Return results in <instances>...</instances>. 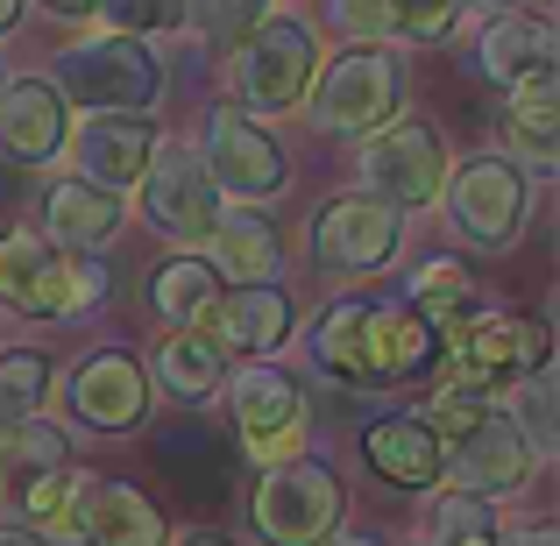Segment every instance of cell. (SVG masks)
Segmentation results:
<instances>
[{
    "label": "cell",
    "instance_id": "cell-38",
    "mask_svg": "<svg viewBox=\"0 0 560 546\" xmlns=\"http://www.w3.org/2000/svg\"><path fill=\"white\" fill-rule=\"evenodd\" d=\"M43 14H50V22H85V14H93V0H36Z\"/></svg>",
    "mask_w": 560,
    "mask_h": 546
},
{
    "label": "cell",
    "instance_id": "cell-23",
    "mask_svg": "<svg viewBox=\"0 0 560 546\" xmlns=\"http://www.w3.org/2000/svg\"><path fill=\"white\" fill-rule=\"evenodd\" d=\"M362 462L370 476L397 483V490H433L440 483V433L419 419V411H390L362 433Z\"/></svg>",
    "mask_w": 560,
    "mask_h": 546
},
{
    "label": "cell",
    "instance_id": "cell-44",
    "mask_svg": "<svg viewBox=\"0 0 560 546\" xmlns=\"http://www.w3.org/2000/svg\"><path fill=\"white\" fill-rule=\"evenodd\" d=\"M525 8H539V14H547V0H525Z\"/></svg>",
    "mask_w": 560,
    "mask_h": 546
},
{
    "label": "cell",
    "instance_id": "cell-10",
    "mask_svg": "<svg viewBox=\"0 0 560 546\" xmlns=\"http://www.w3.org/2000/svg\"><path fill=\"white\" fill-rule=\"evenodd\" d=\"M362 191L383 206H397V213H411V206H440V185H447V142H440V128L425 121H383L370 142H362Z\"/></svg>",
    "mask_w": 560,
    "mask_h": 546
},
{
    "label": "cell",
    "instance_id": "cell-1",
    "mask_svg": "<svg viewBox=\"0 0 560 546\" xmlns=\"http://www.w3.org/2000/svg\"><path fill=\"white\" fill-rule=\"evenodd\" d=\"M164 57L142 36H79L65 57H57V100L85 114H150L164 100Z\"/></svg>",
    "mask_w": 560,
    "mask_h": 546
},
{
    "label": "cell",
    "instance_id": "cell-34",
    "mask_svg": "<svg viewBox=\"0 0 560 546\" xmlns=\"http://www.w3.org/2000/svg\"><path fill=\"white\" fill-rule=\"evenodd\" d=\"M511 426H518V440L533 448V462H547L560 454V411H553V376L547 369H533V376H518V391H511Z\"/></svg>",
    "mask_w": 560,
    "mask_h": 546
},
{
    "label": "cell",
    "instance_id": "cell-35",
    "mask_svg": "<svg viewBox=\"0 0 560 546\" xmlns=\"http://www.w3.org/2000/svg\"><path fill=\"white\" fill-rule=\"evenodd\" d=\"M93 14L114 36H171V28H185V0H93Z\"/></svg>",
    "mask_w": 560,
    "mask_h": 546
},
{
    "label": "cell",
    "instance_id": "cell-21",
    "mask_svg": "<svg viewBox=\"0 0 560 546\" xmlns=\"http://www.w3.org/2000/svg\"><path fill=\"white\" fill-rule=\"evenodd\" d=\"M71 468V433L50 419H22L0 433V511L8 519H22L28 490H43L50 476H65Z\"/></svg>",
    "mask_w": 560,
    "mask_h": 546
},
{
    "label": "cell",
    "instance_id": "cell-6",
    "mask_svg": "<svg viewBox=\"0 0 560 546\" xmlns=\"http://www.w3.org/2000/svg\"><path fill=\"white\" fill-rule=\"evenodd\" d=\"M440 199H447V228L468 248H511L525 234V220H533V178L511 156H468V164H454Z\"/></svg>",
    "mask_w": 560,
    "mask_h": 546
},
{
    "label": "cell",
    "instance_id": "cell-14",
    "mask_svg": "<svg viewBox=\"0 0 560 546\" xmlns=\"http://www.w3.org/2000/svg\"><path fill=\"white\" fill-rule=\"evenodd\" d=\"M65 533H79L85 546H164V539H171V519L136 490V483L71 476Z\"/></svg>",
    "mask_w": 560,
    "mask_h": 546
},
{
    "label": "cell",
    "instance_id": "cell-37",
    "mask_svg": "<svg viewBox=\"0 0 560 546\" xmlns=\"http://www.w3.org/2000/svg\"><path fill=\"white\" fill-rule=\"evenodd\" d=\"M462 28V0H405L397 8V36L405 43H447Z\"/></svg>",
    "mask_w": 560,
    "mask_h": 546
},
{
    "label": "cell",
    "instance_id": "cell-39",
    "mask_svg": "<svg viewBox=\"0 0 560 546\" xmlns=\"http://www.w3.org/2000/svg\"><path fill=\"white\" fill-rule=\"evenodd\" d=\"M497 546H560V539L547 533V525H525V533H504Z\"/></svg>",
    "mask_w": 560,
    "mask_h": 546
},
{
    "label": "cell",
    "instance_id": "cell-8",
    "mask_svg": "<svg viewBox=\"0 0 560 546\" xmlns=\"http://www.w3.org/2000/svg\"><path fill=\"white\" fill-rule=\"evenodd\" d=\"M305 248H313V270L327 277H383L405 248V213L370 199V191H348V199H327L313 213Z\"/></svg>",
    "mask_w": 560,
    "mask_h": 546
},
{
    "label": "cell",
    "instance_id": "cell-22",
    "mask_svg": "<svg viewBox=\"0 0 560 546\" xmlns=\"http://www.w3.org/2000/svg\"><path fill=\"white\" fill-rule=\"evenodd\" d=\"M206 327L220 334L213 348L277 356V348L291 341V299H284V284H234V291H220V305L206 313Z\"/></svg>",
    "mask_w": 560,
    "mask_h": 546
},
{
    "label": "cell",
    "instance_id": "cell-7",
    "mask_svg": "<svg viewBox=\"0 0 560 546\" xmlns=\"http://www.w3.org/2000/svg\"><path fill=\"white\" fill-rule=\"evenodd\" d=\"M191 156L206 164V178L220 185V199H277V191L291 185V156L284 142L270 136V121H248L242 107H213L199 121V142H191Z\"/></svg>",
    "mask_w": 560,
    "mask_h": 546
},
{
    "label": "cell",
    "instance_id": "cell-32",
    "mask_svg": "<svg viewBox=\"0 0 560 546\" xmlns=\"http://www.w3.org/2000/svg\"><path fill=\"white\" fill-rule=\"evenodd\" d=\"M270 14V0H185V28L206 43L213 57L242 50L248 36H256V22Z\"/></svg>",
    "mask_w": 560,
    "mask_h": 546
},
{
    "label": "cell",
    "instance_id": "cell-15",
    "mask_svg": "<svg viewBox=\"0 0 560 546\" xmlns=\"http://www.w3.org/2000/svg\"><path fill=\"white\" fill-rule=\"evenodd\" d=\"M65 150H71V178L100 191H136L156 150V121H142V114H85L79 136H65Z\"/></svg>",
    "mask_w": 560,
    "mask_h": 546
},
{
    "label": "cell",
    "instance_id": "cell-20",
    "mask_svg": "<svg viewBox=\"0 0 560 546\" xmlns=\"http://www.w3.org/2000/svg\"><path fill=\"white\" fill-rule=\"evenodd\" d=\"M43 228L65 256H107V242L121 234V191H100L85 178H57L43 191Z\"/></svg>",
    "mask_w": 560,
    "mask_h": 546
},
{
    "label": "cell",
    "instance_id": "cell-11",
    "mask_svg": "<svg viewBox=\"0 0 560 546\" xmlns=\"http://www.w3.org/2000/svg\"><path fill=\"white\" fill-rule=\"evenodd\" d=\"M142 213H150V228L164 234V242H178V248H199L206 234L220 228V185L206 178V164L191 156V142H171V136H156V150H150V171H142Z\"/></svg>",
    "mask_w": 560,
    "mask_h": 546
},
{
    "label": "cell",
    "instance_id": "cell-24",
    "mask_svg": "<svg viewBox=\"0 0 560 546\" xmlns=\"http://www.w3.org/2000/svg\"><path fill=\"white\" fill-rule=\"evenodd\" d=\"M553 57H560V43H553V22L539 8H497L476 36V71L497 85L525 79V71L553 65Z\"/></svg>",
    "mask_w": 560,
    "mask_h": 546
},
{
    "label": "cell",
    "instance_id": "cell-12",
    "mask_svg": "<svg viewBox=\"0 0 560 546\" xmlns=\"http://www.w3.org/2000/svg\"><path fill=\"white\" fill-rule=\"evenodd\" d=\"M228 419L242 433L248 462H284L305 440V391L277 362H248L228 376Z\"/></svg>",
    "mask_w": 560,
    "mask_h": 546
},
{
    "label": "cell",
    "instance_id": "cell-17",
    "mask_svg": "<svg viewBox=\"0 0 560 546\" xmlns=\"http://www.w3.org/2000/svg\"><path fill=\"white\" fill-rule=\"evenodd\" d=\"M504 156L525 178H547L553 171V156H560V79H553V65H539V71L504 85Z\"/></svg>",
    "mask_w": 560,
    "mask_h": 546
},
{
    "label": "cell",
    "instance_id": "cell-9",
    "mask_svg": "<svg viewBox=\"0 0 560 546\" xmlns=\"http://www.w3.org/2000/svg\"><path fill=\"white\" fill-rule=\"evenodd\" d=\"M533 369H547V327L539 320H482V327L447 334V376H440V391L490 405L504 383L533 376Z\"/></svg>",
    "mask_w": 560,
    "mask_h": 546
},
{
    "label": "cell",
    "instance_id": "cell-26",
    "mask_svg": "<svg viewBox=\"0 0 560 546\" xmlns=\"http://www.w3.org/2000/svg\"><path fill=\"white\" fill-rule=\"evenodd\" d=\"M206 242H213V270L228 284H277V270H284V242L262 213H220Z\"/></svg>",
    "mask_w": 560,
    "mask_h": 546
},
{
    "label": "cell",
    "instance_id": "cell-31",
    "mask_svg": "<svg viewBox=\"0 0 560 546\" xmlns=\"http://www.w3.org/2000/svg\"><path fill=\"white\" fill-rule=\"evenodd\" d=\"M504 525H497L490 497H468V490H440L425 504V546H497Z\"/></svg>",
    "mask_w": 560,
    "mask_h": 546
},
{
    "label": "cell",
    "instance_id": "cell-19",
    "mask_svg": "<svg viewBox=\"0 0 560 546\" xmlns=\"http://www.w3.org/2000/svg\"><path fill=\"white\" fill-rule=\"evenodd\" d=\"M71 121H65V100H57L50 79H22V85H0V156L8 164H50L65 150Z\"/></svg>",
    "mask_w": 560,
    "mask_h": 546
},
{
    "label": "cell",
    "instance_id": "cell-36",
    "mask_svg": "<svg viewBox=\"0 0 560 546\" xmlns=\"http://www.w3.org/2000/svg\"><path fill=\"white\" fill-rule=\"evenodd\" d=\"M397 8H405V0H327V22L341 28L348 43H390Z\"/></svg>",
    "mask_w": 560,
    "mask_h": 546
},
{
    "label": "cell",
    "instance_id": "cell-16",
    "mask_svg": "<svg viewBox=\"0 0 560 546\" xmlns=\"http://www.w3.org/2000/svg\"><path fill=\"white\" fill-rule=\"evenodd\" d=\"M65 405H71V419H79V426L128 433V426L150 419V376H142L136 356H121V348H100V356H85L79 369H71Z\"/></svg>",
    "mask_w": 560,
    "mask_h": 546
},
{
    "label": "cell",
    "instance_id": "cell-43",
    "mask_svg": "<svg viewBox=\"0 0 560 546\" xmlns=\"http://www.w3.org/2000/svg\"><path fill=\"white\" fill-rule=\"evenodd\" d=\"M327 546H376V539H341V533H334V539H327Z\"/></svg>",
    "mask_w": 560,
    "mask_h": 546
},
{
    "label": "cell",
    "instance_id": "cell-41",
    "mask_svg": "<svg viewBox=\"0 0 560 546\" xmlns=\"http://www.w3.org/2000/svg\"><path fill=\"white\" fill-rule=\"evenodd\" d=\"M22 8H28V0H0V36H8V28L22 22Z\"/></svg>",
    "mask_w": 560,
    "mask_h": 546
},
{
    "label": "cell",
    "instance_id": "cell-40",
    "mask_svg": "<svg viewBox=\"0 0 560 546\" xmlns=\"http://www.w3.org/2000/svg\"><path fill=\"white\" fill-rule=\"evenodd\" d=\"M0 546H50V533H28V525H0Z\"/></svg>",
    "mask_w": 560,
    "mask_h": 546
},
{
    "label": "cell",
    "instance_id": "cell-45",
    "mask_svg": "<svg viewBox=\"0 0 560 546\" xmlns=\"http://www.w3.org/2000/svg\"><path fill=\"white\" fill-rule=\"evenodd\" d=\"M0 85H8V79H0Z\"/></svg>",
    "mask_w": 560,
    "mask_h": 546
},
{
    "label": "cell",
    "instance_id": "cell-4",
    "mask_svg": "<svg viewBox=\"0 0 560 546\" xmlns=\"http://www.w3.org/2000/svg\"><path fill=\"white\" fill-rule=\"evenodd\" d=\"M228 85L242 100L248 121H277V114H299L305 93L319 79V36L299 22V14H262L256 36L242 50H228Z\"/></svg>",
    "mask_w": 560,
    "mask_h": 546
},
{
    "label": "cell",
    "instance_id": "cell-3",
    "mask_svg": "<svg viewBox=\"0 0 560 546\" xmlns=\"http://www.w3.org/2000/svg\"><path fill=\"white\" fill-rule=\"evenodd\" d=\"M348 519V490L327 462L313 454H284V462H262L256 490H248V525L270 546H327Z\"/></svg>",
    "mask_w": 560,
    "mask_h": 546
},
{
    "label": "cell",
    "instance_id": "cell-25",
    "mask_svg": "<svg viewBox=\"0 0 560 546\" xmlns=\"http://www.w3.org/2000/svg\"><path fill=\"white\" fill-rule=\"evenodd\" d=\"M156 462L171 468V483H178L185 504H213V497H228V448H220V433H206L199 419L156 433Z\"/></svg>",
    "mask_w": 560,
    "mask_h": 546
},
{
    "label": "cell",
    "instance_id": "cell-28",
    "mask_svg": "<svg viewBox=\"0 0 560 546\" xmlns=\"http://www.w3.org/2000/svg\"><path fill=\"white\" fill-rule=\"evenodd\" d=\"M433 356V327L411 313L405 299H376L370 305V383H405L411 369Z\"/></svg>",
    "mask_w": 560,
    "mask_h": 546
},
{
    "label": "cell",
    "instance_id": "cell-27",
    "mask_svg": "<svg viewBox=\"0 0 560 546\" xmlns=\"http://www.w3.org/2000/svg\"><path fill=\"white\" fill-rule=\"evenodd\" d=\"M220 305V270L206 256H171V263H156L150 270V313L164 320V327H178V334H191V327H206V313Z\"/></svg>",
    "mask_w": 560,
    "mask_h": 546
},
{
    "label": "cell",
    "instance_id": "cell-42",
    "mask_svg": "<svg viewBox=\"0 0 560 546\" xmlns=\"http://www.w3.org/2000/svg\"><path fill=\"white\" fill-rule=\"evenodd\" d=\"M185 546H234V539H213V533H199V539H185Z\"/></svg>",
    "mask_w": 560,
    "mask_h": 546
},
{
    "label": "cell",
    "instance_id": "cell-5",
    "mask_svg": "<svg viewBox=\"0 0 560 546\" xmlns=\"http://www.w3.org/2000/svg\"><path fill=\"white\" fill-rule=\"evenodd\" d=\"M107 291V277L93 270V256H65L43 228H8L0 234V305H14L22 320H65Z\"/></svg>",
    "mask_w": 560,
    "mask_h": 546
},
{
    "label": "cell",
    "instance_id": "cell-2",
    "mask_svg": "<svg viewBox=\"0 0 560 546\" xmlns=\"http://www.w3.org/2000/svg\"><path fill=\"white\" fill-rule=\"evenodd\" d=\"M405 93H411L405 57H397L390 43H355V50H341L334 65H319L305 107H313L319 136H376L383 121L405 114Z\"/></svg>",
    "mask_w": 560,
    "mask_h": 546
},
{
    "label": "cell",
    "instance_id": "cell-18",
    "mask_svg": "<svg viewBox=\"0 0 560 546\" xmlns=\"http://www.w3.org/2000/svg\"><path fill=\"white\" fill-rule=\"evenodd\" d=\"M370 291H348V299L319 305L313 327H305V362L319 369L341 391H376L370 383Z\"/></svg>",
    "mask_w": 560,
    "mask_h": 546
},
{
    "label": "cell",
    "instance_id": "cell-33",
    "mask_svg": "<svg viewBox=\"0 0 560 546\" xmlns=\"http://www.w3.org/2000/svg\"><path fill=\"white\" fill-rule=\"evenodd\" d=\"M43 397H50V356H36V348H8L0 356V433L22 419H36Z\"/></svg>",
    "mask_w": 560,
    "mask_h": 546
},
{
    "label": "cell",
    "instance_id": "cell-13",
    "mask_svg": "<svg viewBox=\"0 0 560 546\" xmlns=\"http://www.w3.org/2000/svg\"><path fill=\"white\" fill-rule=\"evenodd\" d=\"M440 468L454 476V490L468 497H518L533 476V448L518 440V426L504 411H476L462 433L440 448Z\"/></svg>",
    "mask_w": 560,
    "mask_h": 546
},
{
    "label": "cell",
    "instance_id": "cell-29",
    "mask_svg": "<svg viewBox=\"0 0 560 546\" xmlns=\"http://www.w3.org/2000/svg\"><path fill=\"white\" fill-rule=\"evenodd\" d=\"M150 376H156V391H164L171 405L199 411L206 397L220 391V376H228V356H220V348L206 341V334H171V341H156Z\"/></svg>",
    "mask_w": 560,
    "mask_h": 546
},
{
    "label": "cell",
    "instance_id": "cell-30",
    "mask_svg": "<svg viewBox=\"0 0 560 546\" xmlns=\"http://www.w3.org/2000/svg\"><path fill=\"white\" fill-rule=\"evenodd\" d=\"M405 305L433 334H454V327H468V313H476V277H468L454 256H433V263H419V270H411Z\"/></svg>",
    "mask_w": 560,
    "mask_h": 546
}]
</instances>
